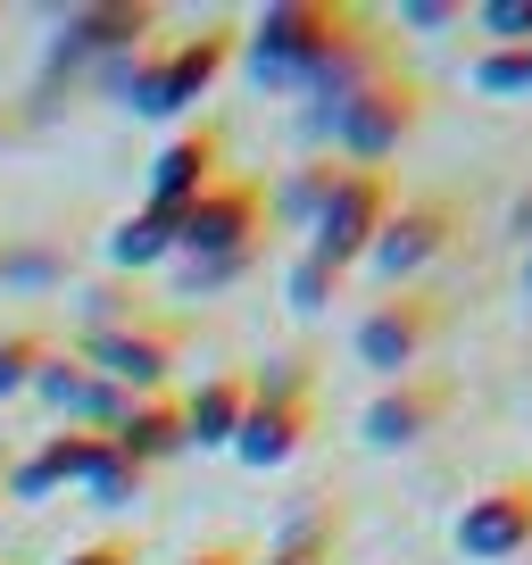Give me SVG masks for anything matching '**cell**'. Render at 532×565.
Returning <instances> with one entry per match:
<instances>
[{
  "label": "cell",
  "instance_id": "9c48e42d",
  "mask_svg": "<svg viewBox=\"0 0 532 565\" xmlns=\"http://www.w3.org/2000/svg\"><path fill=\"white\" fill-rule=\"evenodd\" d=\"M458 407V383L433 366L400 374V383H383L366 399V416H358V433H366V449H416L425 433H441V416Z\"/></svg>",
  "mask_w": 532,
  "mask_h": 565
},
{
  "label": "cell",
  "instance_id": "1f68e13d",
  "mask_svg": "<svg viewBox=\"0 0 532 565\" xmlns=\"http://www.w3.org/2000/svg\"><path fill=\"white\" fill-rule=\"evenodd\" d=\"M508 233H524V249H532V183L515 192V209H508Z\"/></svg>",
  "mask_w": 532,
  "mask_h": 565
},
{
  "label": "cell",
  "instance_id": "30bf717a",
  "mask_svg": "<svg viewBox=\"0 0 532 565\" xmlns=\"http://www.w3.org/2000/svg\"><path fill=\"white\" fill-rule=\"evenodd\" d=\"M458 557H475V565H499V557H515V548H532V475H499V482H482L475 499L458 508Z\"/></svg>",
  "mask_w": 532,
  "mask_h": 565
},
{
  "label": "cell",
  "instance_id": "d6986e66",
  "mask_svg": "<svg viewBox=\"0 0 532 565\" xmlns=\"http://www.w3.org/2000/svg\"><path fill=\"white\" fill-rule=\"evenodd\" d=\"M51 350H58V341L42 333V324H0V399H25Z\"/></svg>",
  "mask_w": 532,
  "mask_h": 565
},
{
  "label": "cell",
  "instance_id": "ac0fdd59",
  "mask_svg": "<svg viewBox=\"0 0 532 565\" xmlns=\"http://www.w3.org/2000/svg\"><path fill=\"white\" fill-rule=\"evenodd\" d=\"M333 548H341V508L324 499V508H308L284 541L266 548V557H249V565H333Z\"/></svg>",
  "mask_w": 532,
  "mask_h": 565
},
{
  "label": "cell",
  "instance_id": "5bb4252c",
  "mask_svg": "<svg viewBox=\"0 0 532 565\" xmlns=\"http://www.w3.org/2000/svg\"><path fill=\"white\" fill-rule=\"evenodd\" d=\"M100 433H84V424H58V433H42L34 458L9 466V499H58V491H84L92 458H100Z\"/></svg>",
  "mask_w": 532,
  "mask_h": 565
},
{
  "label": "cell",
  "instance_id": "7c38bea8",
  "mask_svg": "<svg viewBox=\"0 0 532 565\" xmlns=\"http://www.w3.org/2000/svg\"><path fill=\"white\" fill-rule=\"evenodd\" d=\"M209 183H225V125L192 117L183 134H167V150L150 159V209H192Z\"/></svg>",
  "mask_w": 532,
  "mask_h": 565
},
{
  "label": "cell",
  "instance_id": "f546056e",
  "mask_svg": "<svg viewBox=\"0 0 532 565\" xmlns=\"http://www.w3.org/2000/svg\"><path fill=\"white\" fill-rule=\"evenodd\" d=\"M67 565H134V532H100V541H84Z\"/></svg>",
  "mask_w": 532,
  "mask_h": 565
},
{
  "label": "cell",
  "instance_id": "8d00e7d4",
  "mask_svg": "<svg viewBox=\"0 0 532 565\" xmlns=\"http://www.w3.org/2000/svg\"><path fill=\"white\" fill-rule=\"evenodd\" d=\"M524 51H532V42H524Z\"/></svg>",
  "mask_w": 532,
  "mask_h": 565
},
{
  "label": "cell",
  "instance_id": "836d02e7",
  "mask_svg": "<svg viewBox=\"0 0 532 565\" xmlns=\"http://www.w3.org/2000/svg\"><path fill=\"white\" fill-rule=\"evenodd\" d=\"M524 300H532V249H524Z\"/></svg>",
  "mask_w": 532,
  "mask_h": 565
},
{
  "label": "cell",
  "instance_id": "7a4b0ae2",
  "mask_svg": "<svg viewBox=\"0 0 532 565\" xmlns=\"http://www.w3.org/2000/svg\"><path fill=\"white\" fill-rule=\"evenodd\" d=\"M358 25H366V9H341V0H266L258 18L242 25V51H249V67H258V84L300 92Z\"/></svg>",
  "mask_w": 532,
  "mask_h": 565
},
{
  "label": "cell",
  "instance_id": "6da1fadb",
  "mask_svg": "<svg viewBox=\"0 0 532 565\" xmlns=\"http://www.w3.org/2000/svg\"><path fill=\"white\" fill-rule=\"evenodd\" d=\"M300 125H308V141H324V159L383 167L391 150L425 125V84H416L408 67H383V75H366L358 92H341V100L300 108Z\"/></svg>",
  "mask_w": 532,
  "mask_h": 565
},
{
  "label": "cell",
  "instance_id": "2e32d148",
  "mask_svg": "<svg viewBox=\"0 0 532 565\" xmlns=\"http://www.w3.org/2000/svg\"><path fill=\"white\" fill-rule=\"evenodd\" d=\"M242 407H249V374H209V383L183 399V441L192 449H233V433H242Z\"/></svg>",
  "mask_w": 532,
  "mask_h": 565
},
{
  "label": "cell",
  "instance_id": "9a60e30c",
  "mask_svg": "<svg viewBox=\"0 0 532 565\" xmlns=\"http://www.w3.org/2000/svg\"><path fill=\"white\" fill-rule=\"evenodd\" d=\"M108 441H117L134 466H167V458H183V449H192V441H183V399H175V391H159V399H134V407H125V424L108 433Z\"/></svg>",
  "mask_w": 532,
  "mask_h": 565
},
{
  "label": "cell",
  "instance_id": "e575fe53",
  "mask_svg": "<svg viewBox=\"0 0 532 565\" xmlns=\"http://www.w3.org/2000/svg\"><path fill=\"white\" fill-rule=\"evenodd\" d=\"M9 134H18V125H9V117H0V141H9Z\"/></svg>",
  "mask_w": 532,
  "mask_h": 565
},
{
  "label": "cell",
  "instance_id": "52a82bcc",
  "mask_svg": "<svg viewBox=\"0 0 532 565\" xmlns=\"http://www.w3.org/2000/svg\"><path fill=\"white\" fill-rule=\"evenodd\" d=\"M458 225H466V216H458V200H449V192H408L400 209L383 216V233H374L366 266L391 282V291H400V282H416L449 242H458Z\"/></svg>",
  "mask_w": 532,
  "mask_h": 565
},
{
  "label": "cell",
  "instance_id": "8992f818",
  "mask_svg": "<svg viewBox=\"0 0 532 565\" xmlns=\"http://www.w3.org/2000/svg\"><path fill=\"white\" fill-rule=\"evenodd\" d=\"M233 249H266V183L249 175H225L183 209V233H175V258L200 266V258H233Z\"/></svg>",
  "mask_w": 532,
  "mask_h": 565
},
{
  "label": "cell",
  "instance_id": "4dcf8cb0",
  "mask_svg": "<svg viewBox=\"0 0 532 565\" xmlns=\"http://www.w3.org/2000/svg\"><path fill=\"white\" fill-rule=\"evenodd\" d=\"M183 565H249V548L242 541H209V548H192Z\"/></svg>",
  "mask_w": 532,
  "mask_h": 565
},
{
  "label": "cell",
  "instance_id": "ba28073f",
  "mask_svg": "<svg viewBox=\"0 0 532 565\" xmlns=\"http://www.w3.org/2000/svg\"><path fill=\"white\" fill-rule=\"evenodd\" d=\"M233 58H242V25H233V18H200V34L159 42V92H150V117H183V108H200Z\"/></svg>",
  "mask_w": 532,
  "mask_h": 565
},
{
  "label": "cell",
  "instance_id": "3957f363",
  "mask_svg": "<svg viewBox=\"0 0 532 565\" xmlns=\"http://www.w3.org/2000/svg\"><path fill=\"white\" fill-rule=\"evenodd\" d=\"M183 350H192V317H175V308H150V317L117 324V333H84L75 341V358H84L92 374H108L125 399H159L167 374L183 366Z\"/></svg>",
  "mask_w": 532,
  "mask_h": 565
},
{
  "label": "cell",
  "instance_id": "d590c367",
  "mask_svg": "<svg viewBox=\"0 0 532 565\" xmlns=\"http://www.w3.org/2000/svg\"><path fill=\"white\" fill-rule=\"evenodd\" d=\"M0 565H18V557H0Z\"/></svg>",
  "mask_w": 532,
  "mask_h": 565
},
{
  "label": "cell",
  "instance_id": "8fae6325",
  "mask_svg": "<svg viewBox=\"0 0 532 565\" xmlns=\"http://www.w3.org/2000/svg\"><path fill=\"white\" fill-rule=\"evenodd\" d=\"M317 441V391H249L242 433H233V458L242 466H291L300 449Z\"/></svg>",
  "mask_w": 532,
  "mask_h": 565
},
{
  "label": "cell",
  "instance_id": "ffe728a7",
  "mask_svg": "<svg viewBox=\"0 0 532 565\" xmlns=\"http://www.w3.org/2000/svg\"><path fill=\"white\" fill-rule=\"evenodd\" d=\"M341 175H350V167H341V159H324V150H317V159H308L300 175L284 183V200H275V209H284L291 225H317V216H324V200L341 192Z\"/></svg>",
  "mask_w": 532,
  "mask_h": 565
},
{
  "label": "cell",
  "instance_id": "484cf974",
  "mask_svg": "<svg viewBox=\"0 0 532 565\" xmlns=\"http://www.w3.org/2000/svg\"><path fill=\"white\" fill-rule=\"evenodd\" d=\"M258 258H266V249H233V258H200V266H183V291H192V300H200V291H225V282H242V275H249Z\"/></svg>",
  "mask_w": 532,
  "mask_h": 565
},
{
  "label": "cell",
  "instance_id": "cb8c5ba5",
  "mask_svg": "<svg viewBox=\"0 0 532 565\" xmlns=\"http://www.w3.org/2000/svg\"><path fill=\"white\" fill-rule=\"evenodd\" d=\"M84 391H92V366H84L75 350H51V358H42V374H34V399H42V407L75 416V399H84Z\"/></svg>",
  "mask_w": 532,
  "mask_h": 565
},
{
  "label": "cell",
  "instance_id": "d4e9b609",
  "mask_svg": "<svg viewBox=\"0 0 532 565\" xmlns=\"http://www.w3.org/2000/svg\"><path fill=\"white\" fill-rule=\"evenodd\" d=\"M466 25H482L491 42H532V0H475Z\"/></svg>",
  "mask_w": 532,
  "mask_h": 565
},
{
  "label": "cell",
  "instance_id": "5b68a950",
  "mask_svg": "<svg viewBox=\"0 0 532 565\" xmlns=\"http://www.w3.org/2000/svg\"><path fill=\"white\" fill-rule=\"evenodd\" d=\"M391 209H400V192H391L383 167H350V175H341V192L324 200V216L308 225V258H324L333 275L366 266V249H374V233H383Z\"/></svg>",
  "mask_w": 532,
  "mask_h": 565
},
{
  "label": "cell",
  "instance_id": "d6a6232c",
  "mask_svg": "<svg viewBox=\"0 0 532 565\" xmlns=\"http://www.w3.org/2000/svg\"><path fill=\"white\" fill-rule=\"evenodd\" d=\"M9 466H18V458H9V441H0V499H9Z\"/></svg>",
  "mask_w": 532,
  "mask_h": 565
},
{
  "label": "cell",
  "instance_id": "4316f807",
  "mask_svg": "<svg viewBox=\"0 0 532 565\" xmlns=\"http://www.w3.org/2000/svg\"><path fill=\"white\" fill-rule=\"evenodd\" d=\"M249 391H317V358H308V350H284V358H266V366L249 374Z\"/></svg>",
  "mask_w": 532,
  "mask_h": 565
},
{
  "label": "cell",
  "instance_id": "44dd1931",
  "mask_svg": "<svg viewBox=\"0 0 532 565\" xmlns=\"http://www.w3.org/2000/svg\"><path fill=\"white\" fill-rule=\"evenodd\" d=\"M466 75H475L482 92H499V100H515V92H532V51L524 42H482V51L466 58Z\"/></svg>",
  "mask_w": 532,
  "mask_h": 565
},
{
  "label": "cell",
  "instance_id": "4fadbf2b",
  "mask_svg": "<svg viewBox=\"0 0 532 565\" xmlns=\"http://www.w3.org/2000/svg\"><path fill=\"white\" fill-rule=\"evenodd\" d=\"M150 34H159V9H142V0H100V9H67V25H58V58H134L150 51Z\"/></svg>",
  "mask_w": 532,
  "mask_h": 565
},
{
  "label": "cell",
  "instance_id": "7402d4cb",
  "mask_svg": "<svg viewBox=\"0 0 532 565\" xmlns=\"http://www.w3.org/2000/svg\"><path fill=\"white\" fill-rule=\"evenodd\" d=\"M75 317H84V333H117V324L150 317V300H142V282H92L75 300Z\"/></svg>",
  "mask_w": 532,
  "mask_h": 565
},
{
  "label": "cell",
  "instance_id": "603a6c76",
  "mask_svg": "<svg viewBox=\"0 0 532 565\" xmlns=\"http://www.w3.org/2000/svg\"><path fill=\"white\" fill-rule=\"evenodd\" d=\"M142 482H150V466H134L117 441L92 458V475H84V499H100V508H125V499H142Z\"/></svg>",
  "mask_w": 532,
  "mask_h": 565
},
{
  "label": "cell",
  "instance_id": "277c9868",
  "mask_svg": "<svg viewBox=\"0 0 532 565\" xmlns=\"http://www.w3.org/2000/svg\"><path fill=\"white\" fill-rule=\"evenodd\" d=\"M449 333V291H433V282H400V291H383V300L358 317V366H374L383 383H400V374L425 366V350Z\"/></svg>",
  "mask_w": 532,
  "mask_h": 565
},
{
  "label": "cell",
  "instance_id": "83f0119b",
  "mask_svg": "<svg viewBox=\"0 0 532 565\" xmlns=\"http://www.w3.org/2000/svg\"><path fill=\"white\" fill-rule=\"evenodd\" d=\"M400 34H441V25H466V0H400Z\"/></svg>",
  "mask_w": 532,
  "mask_h": 565
},
{
  "label": "cell",
  "instance_id": "f1b7e54d",
  "mask_svg": "<svg viewBox=\"0 0 532 565\" xmlns=\"http://www.w3.org/2000/svg\"><path fill=\"white\" fill-rule=\"evenodd\" d=\"M333 291H341V275H333L324 258H300V266H291V308H324Z\"/></svg>",
  "mask_w": 532,
  "mask_h": 565
},
{
  "label": "cell",
  "instance_id": "e0dca14e",
  "mask_svg": "<svg viewBox=\"0 0 532 565\" xmlns=\"http://www.w3.org/2000/svg\"><path fill=\"white\" fill-rule=\"evenodd\" d=\"M175 233H183V209H125L117 216V233H108V266L117 275H142V266H159V258H175Z\"/></svg>",
  "mask_w": 532,
  "mask_h": 565
}]
</instances>
